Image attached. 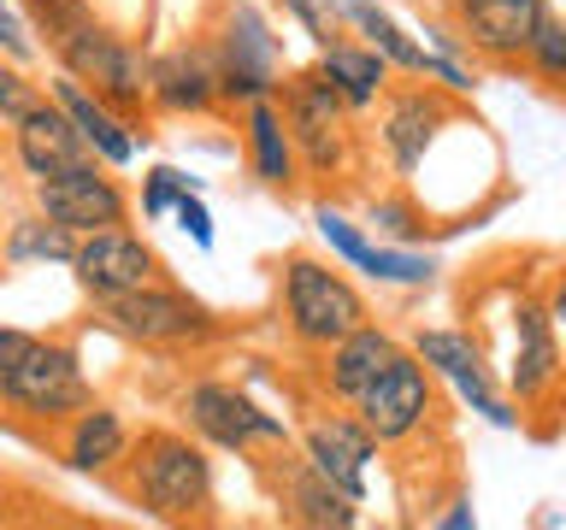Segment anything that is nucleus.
<instances>
[{"label": "nucleus", "mask_w": 566, "mask_h": 530, "mask_svg": "<svg viewBox=\"0 0 566 530\" xmlns=\"http://www.w3.org/2000/svg\"><path fill=\"white\" fill-rule=\"evenodd\" d=\"M124 489L142 512L166 524H189L212 512V459L184 431H142L124 448Z\"/></svg>", "instance_id": "1"}, {"label": "nucleus", "mask_w": 566, "mask_h": 530, "mask_svg": "<svg viewBox=\"0 0 566 530\" xmlns=\"http://www.w3.org/2000/svg\"><path fill=\"white\" fill-rule=\"evenodd\" d=\"M277 118L295 141V166L307 177H343L354 159V130H348V106L343 95L318 77V71H290L272 88Z\"/></svg>", "instance_id": "2"}, {"label": "nucleus", "mask_w": 566, "mask_h": 530, "mask_svg": "<svg viewBox=\"0 0 566 530\" xmlns=\"http://www.w3.org/2000/svg\"><path fill=\"white\" fill-rule=\"evenodd\" d=\"M53 53H60V71L65 77H77L83 88H95V95L113 106L118 118H130L148 106V60L124 42V35L101 30L95 18H71V24L53 35Z\"/></svg>", "instance_id": "3"}, {"label": "nucleus", "mask_w": 566, "mask_h": 530, "mask_svg": "<svg viewBox=\"0 0 566 530\" xmlns=\"http://www.w3.org/2000/svg\"><path fill=\"white\" fill-rule=\"evenodd\" d=\"M371 318L366 295L354 289V283L336 272V265L313 259V254H295L283 259V325L301 348H331L336 336L360 330Z\"/></svg>", "instance_id": "4"}, {"label": "nucleus", "mask_w": 566, "mask_h": 530, "mask_svg": "<svg viewBox=\"0 0 566 530\" xmlns=\"http://www.w3.org/2000/svg\"><path fill=\"white\" fill-rule=\"evenodd\" d=\"M207 53H212V88H219L224 106H248L272 95L283 77V42L254 0H230Z\"/></svg>", "instance_id": "5"}, {"label": "nucleus", "mask_w": 566, "mask_h": 530, "mask_svg": "<svg viewBox=\"0 0 566 530\" xmlns=\"http://www.w3.org/2000/svg\"><path fill=\"white\" fill-rule=\"evenodd\" d=\"M95 312L106 318V330H118L124 342H142V348H195L219 336V312L207 300H195L189 289H171L159 277L113 300H95Z\"/></svg>", "instance_id": "6"}, {"label": "nucleus", "mask_w": 566, "mask_h": 530, "mask_svg": "<svg viewBox=\"0 0 566 530\" xmlns=\"http://www.w3.org/2000/svg\"><path fill=\"white\" fill-rule=\"evenodd\" d=\"M177 406H184L189 431L207 442V448H224V454H248V448H290V424H283L277 413H265V406L248 395V389L224 383V378H201L189 383L184 395H177Z\"/></svg>", "instance_id": "7"}, {"label": "nucleus", "mask_w": 566, "mask_h": 530, "mask_svg": "<svg viewBox=\"0 0 566 530\" xmlns=\"http://www.w3.org/2000/svg\"><path fill=\"white\" fill-rule=\"evenodd\" d=\"M0 401H7L18 418L65 424L77 406L95 401V383H88V371H83V360H77V348H71V342H48V336H35V348L18 360L12 378L0 383Z\"/></svg>", "instance_id": "8"}, {"label": "nucleus", "mask_w": 566, "mask_h": 530, "mask_svg": "<svg viewBox=\"0 0 566 530\" xmlns=\"http://www.w3.org/2000/svg\"><path fill=\"white\" fill-rule=\"evenodd\" d=\"M354 418L366 424V436L378 442V448H396V442H413L424 424L437 413V395H431V371H424L407 348L389 353V365L371 378L360 395L348 401Z\"/></svg>", "instance_id": "9"}, {"label": "nucleus", "mask_w": 566, "mask_h": 530, "mask_svg": "<svg viewBox=\"0 0 566 530\" xmlns=\"http://www.w3.org/2000/svg\"><path fill=\"white\" fill-rule=\"evenodd\" d=\"M35 212L65 224L71 236H88L106 224H130V194L118 189V177L101 171V159H77L53 177H35Z\"/></svg>", "instance_id": "10"}, {"label": "nucleus", "mask_w": 566, "mask_h": 530, "mask_svg": "<svg viewBox=\"0 0 566 530\" xmlns=\"http://www.w3.org/2000/svg\"><path fill=\"white\" fill-rule=\"evenodd\" d=\"M71 277L88 300H113L124 289H142V283L159 277V254L136 236L130 224H106V230H88L71 247Z\"/></svg>", "instance_id": "11"}, {"label": "nucleus", "mask_w": 566, "mask_h": 530, "mask_svg": "<svg viewBox=\"0 0 566 530\" xmlns=\"http://www.w3.org/2000/svg\"><path fill=\"white\" fill-rule=\"evenodd\" d=\"M384 118H378V141L389 153V166L401 177H413L424 166V153H431L437 130L449 124V100H442L437 83H401V88H384Z\"/></svg>", "instance_id": "12"}, {"label": "nucleus", "mask_w": 566, "mask_h": 530, "mask_svg": "<svg viewBox=\"0 0 566 530\" xmlns=\"http://www.w3.org/2000/svg\"><path fill=\"white\" fill-rule=\"evenodd\" d=\"M548 12V0H454V35L490 65H520Z\"/></svg>", "instance_id": "13"}, {"label": "nucleus", "mask_w": 566, "mask_h": 530, "mask_svg": "<svg viewBox=\"0 0 566 530\" xmlns=\"http://www.w3.org/2000/svg\"><path fill=\"white\" fill-rule=\"evenodd\" d=\"M378 454V442L366 436V424L354 413H313L301 431V459L325 477L331 489H343L354 507L366 501V466Z\"/></svg>", "instance_id": "14"}, {"label": "nucleus", "mask_w": 566, "mask_h": 530, "mask_svg": "<svg viewBox=\"0 0 566 530\" xmlns=\"http://www.w3.org/2000/svg\"><path fill=\"white\" fill-rule=\"evenodd\" d=\"M42 95L60 106V113L77 124V136H83V148L101 159V166H136V153H142V141H136V124L130 118H118L113 106H106L95 88H83L77 77H53Z\"/></svg>", "instance_id": "15"}, {"label": "nucleus", "mask_w": 566, "mask_h": 530, "mask_svg": "<svg viewBox=\"0 0 566 530\" xmlns=\"http://www.w3.org/2000/svg\"><path fill=\"white\" fill-rule=\"evenodd\" d=\"M12 159L24 166V177L35 183V177H53V171H65V166H77V159H95L83 148V136H77V124H71L60 106H53L48 95L30 106L24 118L12 124Z\"/></svg>", "instance_id": "16"}, {"label": "nucleus", "mask_w": 566, "mask_h": 530, "mask_svg": "<svg viewBox=\"0 0 566 530\" xmlns=\"http://www.w3.org/2000/svg\"><path fill=\"white\" fill-rule=\"evenodd\" d=\"M520 406H548L560 395V348H555V318L543 307L520 300V348H513V371H507Z\"/></svg>", "instance_id": "17"}, {"label": "nucleus", "mask_w": 566, "mask_h": 530, "mask_svg": "<svg viewBox=\"0 0 566 530\" xmlns=\"http://www.w3.org/2000/svg\"><path fill=\"white\" fill-rule=\"evenodd\" d=\"M396 348H401V342H396L389 330H378L371 318H366L360 330L336 336L331 348H318V353H325V360H318V383H325V395L348 406V401L389 365V353H396Z\"/></svg>", "instance_id": "18"}, {"label": "nucleus", "mask_w": 566, "mask_h": 530, "mask_svg": "<svg viewBox=\"0 0 566 530\" xmlns=\"http://www.w3.org/2000/svg\"><path fill=\"white\" fill-rule=\"evenodd\" d=\"M124 448H130V431H124V418H118L106 401H88V406H77V413L65 418V448H60V459H65L71 471L106 477V471H118Z\"/></svg>", "instance_id": "19"}, {"label": "nucleus", "mask_w": 566, "mask_h": 530, "mask_svg": "<svg viewBox=\"0 0 566 530\" xmlns=\"http://www.w3.org/2000/svg\"><path fill=\"white\" fill-rule=\"evenodd\" d=\"M318 77H325L336 95H343L348 113H371L378 106V95L389 88V60L378 47H366V42H354V35H343V42H331V47H318Z\"/></svg>", "instance_id": "20"}, {"label": "nucleus", "mask_w": 566, "mask_h": 530, "mask_svg": "<svg viewBox=\"0 0 566 530\" xmlns=\"http://www.w3.org/2000/svg\"><path fill=\"white\" fill-rule=\"evenodd\" d=\"M242 141H248V166H254V177H260L265 189H283V194H290V189L301 183L295 141H290V130H283L272 95H260V100L242 106Z\"/></svg>", "instance_id": "21"}, {"label": "nucleus", "mask_w": 566, "mask_h": 530, "mask_svg": "<svg viewBox=\"0 0 566 530\" xmlns=\"http://www.w3.org/2000/svg\"><path fill=\"white\" fill-rule=\"evenodd\" d=\"M148 106H159V113H207V106H219L212 53L207 47H177L159 65H148Z\"/></svg>", "instance_id": "22"}, {"label": "nucleus", "mask_w": 566, "mask_h": 530, "mask_svg": "<svg viewBox=\"0 0 566 530\" xmlns=\"http://www.w3.org/2000/svg\"><path fill=\"white\" fill-rule=\"evenodd\" d=\"M283 519L313 524V530H348L360 524V507L343 489H331L307 459H295V466H283Z\"/></svg>", "instance_id": "23"}, {"label": "nucleus", "mask_w": 566, "mask_h": 530, "mask_svg": "<svg viewBox=\"0 0 566 530\" xmlns=\"http://www.w3.org/2000/svg\"><path fill=\"white\" fill-rule=\"evenodd\" d=\"M343 24L360 35L366 47H378L389 60V71H401V77H413V71H419V42L378 7V0H343Z\"/></svg>", "instance_id": "24"}, {"label": "nucleus", "mask_w": 566, "mask_h": 530, "mask_svg": "<svg viewBox=\"0 0 566 530\" xmlns=\"http://www.w3.org/2000/svg\"><path fill=\"white\" fill-rule=\"evenodd\" d=\"M71 247H77V236H71L65 224L53 219H18L7 230V242H0V259L7 265H71Z\"/></svg>", "instance_id": "25"}, {"label": "nucleus", "mask_w": 566, "mask_h": 530, "mask_svg": "<svg viewBox=\"0 0 566 530\" xmlns=\"http://www.w3.org/2000/svg\"><path fill=\"white\" fill-rule=\"evenodd\" d=\"M413 360L424 371H437V378H460V371H472V365H484V353H478L472 342V330H454V325H437V330H419L413 336Z\"/></svg>", "instance_id": "26"}, {"label": "nucleus", "mask_w": 566, "mask_h": 530, "mask_svg": "<svg viewBox=\"0 0 566 530\" xmlns=\"http://www.w3.org/2000/svg\"><path fill=\"white\" fill-rule=\"evenodd\" d=\"M360 272L378 277V283H401V289H424V283L437 277V259L431 254H413V247H378V242H371Z\"/></svg>", "instance_id": "27"}, {"label": "nucleus", "mask_w": 566, "mask_h": 530, "mask_svg": "<svg viewBox=\"0 0 566 530\" xmlns=\"http://www.w3.org/2000/svg\"><path fill=\"white\" fill-rule=\"evenodd\" d=\"M520 65H525L543 88H560V83H566V24H560L555 12L537 24V35H531V47H525Z\"/></svg>", "instance_id": "28"}, {"label": "nucleus", "mask_w": 566, "mask_h": 530, "mask_svg": "<svg viewBox=\"0 0 566 530\" xmlns=\"http://www.w3.org/2000/svg\"><path fill=\"white\" fill-rule=\"evenodd\" d=\"M283 12H290V24L307 35L313 47H331V42H343V35H348L343 0H283Z\"/></svg>", "instance_id": "29"}, {"label": "nucleus", "mask_w": 566, "mask_h": 530, "mask_svg": "<svg viewBox=\"0 0 566 530\" xmlns=\"http://www.w3.org/2000/svg\"><path fill=\"white\" fill-rule=\"evenodd\" d=\"M313 224H318V236H325L331 254L343 259V265H354V272H360V265H366V247H371L366 230L354 224V219H343L336 206H313Z\"/></svg>", "instance_id": "30"}, {"label": "nucleus", "mask_w": 566, "mask_h": 530, "mask_svg": "<svg viewBox=\"0 0 566 530\" xmlns=\"http://www.w3.org/2000/svg\"><path fill=\"white\" fill-rule=\"evenodd\" d=\"M35 100H42V83H30L18 60H0V130H12Z\"/></svg>", "instance_id": "31"}, {"label": "nucleus", "mask_w": 566, "mask_h": 530, "mask_svg": "<svg viewBox=\"0 0 566 530\" xmlns=\"http://www.w3.org/2000/svg\"><path fill=\"white\" fill-rule=\"evenodd\" d=\"M413 77L437 83L442 95H472V88H478V77L467 71V60H449V53H431L424 42H419V71H413Z\"/></svg>", "instance_id": "32"}, {"label": "nucleus", "mask_w": 566, "mask_h": 530, "mask_svg": "<svg viewBox=\"0 0 566 530\" xmlns=\"http://www.w3.org/2000/svg\"><path fill=\"white\" fill-rule=\"evenodd\" d=\"M184 189H195V177H184L177 166H154L148 183H142V212H148V219H166L171 201H177Z\"/></svg>", "instance_id": "33"}, {"label": "nucleus", "mask_w": 566, "mask_h": 530, "mask_svg": "<svg viewBox=\"0 0 566 530\" xmlns=\"http://www.w3.org/2000/svg\"><path fill=\"white\" fill-rule=\"evenodd\" d=\"M166 219H177V230H184V236H189L195 247H201V254L212 247V212H207V201H201L195 189H184V194H177Z\"/></svg>", "instance_id": "34"}, {"label": "nucleus", "mask_w": 566, "mask_h": 530, "mask_svg": "<svg viewBox=\"0 0 566 530\" xmlns=\"http://www.w3.org/2000/svg\"><path fill=\"white\" fill-rule=\"evenodd\" d=\"M371 224L389 230V236H419V212L407 206V201H371Z\"/></svg>", "instance_id": "35"}, {"label": "nucleus", "mask_w": 566, "mask_h": 530, "mask_svg": "<svg viewBox=\"0 0 566 530\" xmlns=\"http://www.w3.org/2000/svg\"><path fill=\"white\" fill-rule=\"evenodd\" d=\"M35 348V330H12V325H0V383L18 371V360Z\"/></svg>", "instance_id": "36"}, {"label": "nucleus", "mask_w": 566, "mask_h": 530, "mask_svg": "<svg viewBox=\"0 0 566 530\" xmlns=\"http://www.w3.org/2000/svg\"><path fill=\"white\" fill-rule=\"evenodd\" d=\"M0 53H7V60H18V65H24V60H35V47H30L24 24H18V18H12L7 7H0Z\"/></svg>", "instance_id": "37"}, {"label": "nucleus", "mask_w": 566, "mask_h": 530, "mask_svg": "<svg viewBox=\"0 0 566 530\" xmlns=\"http://www.w3.org/2000/svg\"><path fill=\"white\" fill-rule=\"evenodd\" d=\"M437 524H442V530H472V501H454Z\"/></svg>", "instance_id": "38"}]
</instances>
